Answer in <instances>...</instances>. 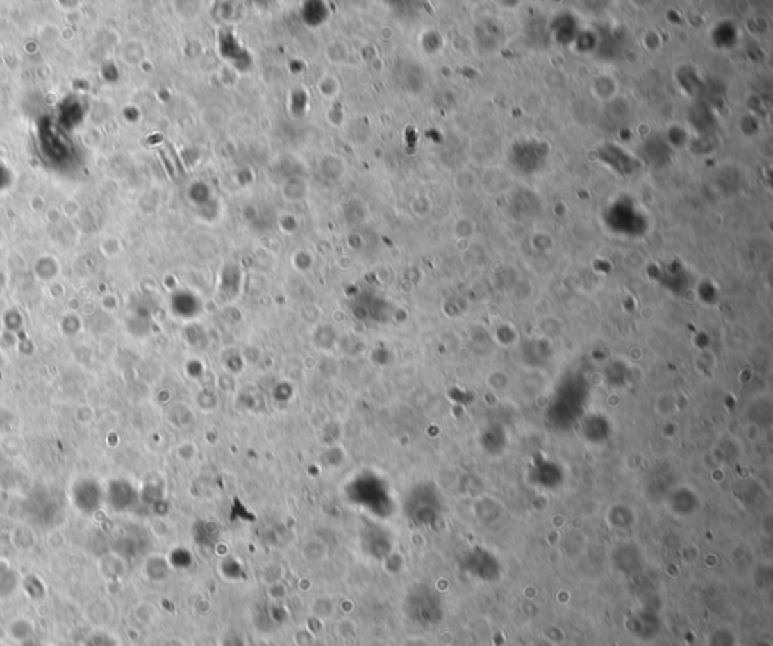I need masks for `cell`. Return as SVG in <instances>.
I'll list each match as a JSON object with an SVG mask.
<instances>
[{
  "label": "cell",
  "instance_id": "6da1fadb",
  "mask_svg": "<svg viewBox=\"0 0 773 646\" xmlns=\"http://www.w3.org/2000/svg\"><path fill=\"white\" fill-rule=\"evenodd\" d=\"M33 631V628L31 625V622L24 621V619H17V621L11 622L10 627V633L11 637H14L15 640H28L31 634Z\"/></svg>",
  "mask_w": 773,
  "mask_h": 646
},
{
  "label": "cell",
  "instance_id": "7a4b0ae2",
  "mask_svg": "<svg viewBox=\"0 0 773 646\" xmlns=\"http://www.w3.org/2000/svg\"><path fill=\"white\" fill-rule=\"evenodd\" d=\"M0 598H8L15 590V577L11 571L0 568Z\"/></svg>",
  "mask_w": 773,
  "mask_h": 646
},
{
  "label": "cell",
  "instance_id": "3957f363",
  "mask_svg": "<svg viewBox=\"0 0 773 646\" xmlns=\"http://www.w3.org/2000/svg\"><path fill=\"white\" fill-rule=\"evenodd\" d=\"M24 646H41V645H38V643H35V642H29V643H26V645H24Z\"/></svg>",
  "mask_w": 773,
  "mask_h": 646
}]
</instances>
